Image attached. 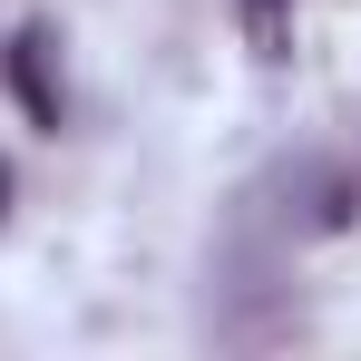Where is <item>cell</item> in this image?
<instances>
[{"label":"cell","mask_w":361,"mask_h":361,"mask_svg":"<svg viewBox=\"0 0 361 361\" xmlns=\"http://www.w3.org/2000/svg\"><path fill=\"white\" fill-rule=\"evenodd\" d=\"M293 0H244V30H254V59L264 68H283L293 59V20H283Z\"/></svg>","instance_id":"cell-2"},{"label":"cell","mask_w":361,"mask_h":361,"mask_svg":"<svg viewBox=\"0 0 361 361\" xmlns=\"http://www.w3.org/2000/svg\"><path fill=\"white\" fill-rule=\"evenodd\" d=\"M10 88H20L30 127H49V137L68 127V78H59V30H49V20H30V30L10 39Z\"/></svg>","instance_id":"cell-1"},{"label":"cell","mask_w":361,"mask_h":361,"mask_svg":"<svg viewBox=\"0 0 361 361\" xmlns=\"http://www.w3.org/2000/svg\"><path fill=\"white\" fill-rule=\"evenodd\" d=\"M0 225H10V166H0Z\"/></svg>","instance_id":"cell-3"}]
</instances>
